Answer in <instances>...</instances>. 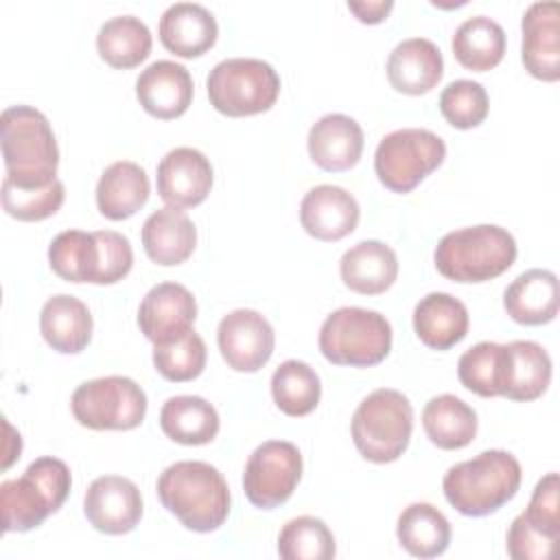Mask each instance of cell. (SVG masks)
Here are the masks:
<instances>
[{
	"label": "cell",
	"mask_w": 560,
	"mask_h": 560,
	"mask_svg": "<svg viewBox=\"0 0 560 560\" xmlns=\"http://www.w3.org/2000/svg\"><path fill=\"white\" fill-rule=\"evenodd\" d=\"M158 497L175 518L192 532L219 529L230 514V488L206 462H175L158 479Z\"/></svg>",
	"instance_id": "6da1fadb"
},
{
	"label": "cell",
	"mask_w": 560,
	"mask_h": 560,
	"mask_svg": "<svg viewBox=\"0 0 560 560\" xmlns=\"http://www.w3.org/2000/svg\"><path fill=\"white\" fill-rule=\"evenodd\" d=\"M2 158L11 184L44 188L57 179L59 147L48 118L31 105L7 107L0 116Z\"/></svg>",
	"instance_id": "7a4b0ae2"
},
{
	"label": "cell",
	"mask_w": 560,
	"mask_h": 560,
	"mask_svg": "<svg viewBox=\"0 0 560 560\" xmlns=\"http://www.w3.org/2000/svg\"><path fill=\"white\" fill-rule=\"evenodd\" d=\"M521 475V464L512 453L492 448L451 466L442 479V490L459 514L488 516L514 499Z\"/></svg>",
	"instance_id": "3957f363"
},
{
	"label": "cell",
	"mask_w": 560,
	"mask_h": 560,
	"mask_svg": "<svg viewBox=\"0 0 560 560\" xmlns=\"http://www.w3.org/2000/svg\"><path fill=\"white\" fill-rule=\"evenodd\" d=\"M48 262L68 282L114 284L131 271L133 249L129 238L114 230H66L52 238Z\"/></svg>",
	"instance_id": "277c9868"
},
{
	"label": "cell",
	"mask_w": 560,
	"mask_h": 560,
	"mask_svg": "<svg viewBox=\"0 0 560 560\" xmlns=\"http://www.w3.org/2000/svg\"><path fill=\"white\" fill-rule=\"evenodd\" d=\"M72 477L66 462L37 457L18 479L0 483L2 532H28L57 512L70 494Z\"/></svg>",
	"instance_id": "5b68a950"
},
{
	"label": "cell",
	"mask_w": 560,
	"mask_h": 560,
	"mask_svg": "<svg viewBox=\"0 0 560 560\" xmlns=\"http://www.w3.org/2000/svg\"><path fill=\"white\" fill-rule=\"evenodd\" d=\"M438 271L453 282H486L516 260V241L501 225H472L444 234L433 254Z\"/></svg>",
	"instance_id": "8992f818"
},
{
	"label": "cell",
	"mask_w": 560,
	"mask_h": 560,
	"mask_svg": "<svg viewBox=\"0 0 560 560\" xmlns=\"http://www.w3.org/2000/svg\"><path fill=\"white\" fill-rule=\"evenodd\" d=\"M350 429L357 451L368 462H396L411 440L413 407L398 389H374L354 409Z\"/></svg>",
	"instance_id": "52a82bcc"
},
{
	"label": "cell",
	"mask_w": 560,
	"mask_h": 560,
	"mask_svg": "<svg viewBox=\"0 0 560 560\" xmlns=\"http://www.w3.org/2000/svg\"><path fill=\"white\" fill-rule=\"evenodd\" d=\"M319 350L335 365L370 368L392 350V326L378 311L343 306L319 328Z\"/></svg>",
	"instance_id": "ba28073f"
},
{
	"label": "cell",
	"mask_w": 560,
	"mask_h": 560,
	"mask_svg": "<svg viewBox=\"0 0 560 560\" xmlns=\"http://www.w3.org/2000/svg\"><path fill=\"white\" fill-rule=\"evenodd\" d=\"M210 105L232 118L254 116L273 107L280 94V77L271 63L254 57L219 61L208 79Z\"/></svg>",
	"instance_id": "9c48e42d"
},
{
	"label": "cell",
	"mask_w": 560,
	"mask_h": 560,
	"mask_svg": "<svg viewBox=\"0 0 560 560\" xmlns=\"http://www.w3.org/2000/svg\"><path fill=\"white\" fill-rule=\"evenodd\" d=\"M446 158L444 140L420 127H405L387 133L374 153L378 182L392 192H411Z\"/></svg>",
	"instance_id": "30bf717a"
},
{
	"label": "cell",
	"mask_w": 560,
	"mask_h": 560,
	"mask_svg": "<svg viewBox=\"0 0 560 560\" xmlns=\"http://www.w3.org/2000/svg\"><path fill=\"white\" fill-rule=\"evenodd\" d=\"M72 416L94 431H129L147 416V394L129 376H101L81 383L70 400Z\"/></svg>",
	"instance_id": "8fae6325"
},
{
	"label": "cell",
	"mask_w": 560,
	"mask_h": 560,
	"mask_svg": "<svg viewBox=\"0 0 560 560\" xmlns=\"http://www.w3.org/2000/svg\"><path fill=\"white\" fill-rule=\"evenodd\" d=\"M302 479V455L295 444L269 440L254 448L245 464L243 490L252 505L273 510L287 503Z\"/></svg>",
	"instance_id": "7c38bea8"
},
{
	"label": "cell",
	"mask_w": 560,
	"mask_h": 560,
	"mask_svg": "<svg viewBox=\"0 0 560 560\" xmlns=\"http://www.w3.org/2000/svg\"><path fill=\"white\" fill-rule=\"evenodd\" d=\"M217 343L228 368L258 372L273 354L276 335L265 315L252 308H236L219 322Z\"/></svg>",
	"instance_id": "4fadbf2b"
},
{
	"label": "cell",
	"mask_w": 560,
	"mask_h": 560,
	"mask_svg": "<svg viewBox=\"0 0 560 560\" xmlns=\"http://www.w3.org/2000/svg\"><path fill=\"white\" fill-rule=\"evenodd\" d=\"M83 512L90 525L103 534H129L142 518V494L131 479L103 475L88 486Z\"/></svg>",
	"instance_id": "5bb4252c"
},
{
	"label": "cell",
	"mask_w": 560,
	"mask_h": 560,
	"mask_svg": "<svg viewBox=\"0 0 560 560\" xmlns=\"http://www.w3.org/2000/svg\"><path fill=\"white\" fill-rule=\"evenodd\" d=\"M197 319V302L179 282H160L147 291L138 308V326L155 346L186 335Z\"/></svg>",
	"instance_id": "9a60e30c"
},
{
	"label": "cell",
	"mask_w": 560,
	"mask_h": 560,
	"mask_svg": "<svg viewBox=\"0 0 560 560\" xmlns=\"http://www.w3.org/2000/svg\"><path fill=\"white\" fill-rule=\"evenodd\" d=\"M525 70L540 81L560 79V4L556 0L534 2L521 20Z\"/></svg>",
	"instance_id": "2e32d148"
},
{
	"label": "cell",
	"mask_w": 560,
	"mask_h": 560,
	"mask_svg": "<svg viewBox=\"0 0 560 560\" xmlns=\"http://www.w3.org/2000/svg\"><path fill=\"white\" fill-rule=\"evenodd\" d=\"M212 188V164L192 147L171 149L158 164V195L173 208L199 206Z\"/></svg>",
	"instance_id": "e0dca14e"
},
{
	"label": "cell",
	"mask_w": 560,
	"mask_h": 560,
	"mask_svg": "<svg viewBox=\"0 0 560 560\" xmlns=\"http://www.w3.org/2000/svg\"><path fill=\"white\" fill-rule=\"evenodd\" d=\"M192 77L175 61L158 59L136 79V96L142 109L160 120L182 116L192 103Z\"/></svg>",
	"instance_id": "ac0fdd59"
},
{
	"label": "cell",
	"mask_w": 560,
	"mask_h": 560,
	"mask_svg": "<svg viewBox=\"0 0 560 560\" xmlns=\"http://www.w3.org/2000/svg\"><path fill=\"white\" fill-rule=\"evenodd\" d=\"M359 217L357 199L332 184L311 188L300 203V223L317 241H339L352 234Z\"/></svg>",
	"instance_id": "d6986e66"
},
{
	"label": "cell",
	"mask_w": 560,
	"mask_h": 560,
	"mask_svg": "<svg viewBox=\"0 0 560 560\" xmlns=\"http://www.w3.org/2000/svg\"><path fill=\"white\" fill-rule=\"evenodd\" d=\"M385 70L394 90L420 96L440 83L444 74V59L431 39L409 37L394 46Z\"/></svg>",
	"instance_id": "ffe728a7"
},
{
	"label": "cell",
	"mask_w": 560,
	"mask_h": 560,
	"mask_svg": "<svg viewBox=\"0 0 560 560\" xmlns=\"http://www.w3.org/2000/svg\"><path fill=\"white\" fill-rule=\"evenodd\" d=\"M158 35L166 50L192 59L214 46L219 26L206 7L197 2H175L162 13Z\"/></svg>",
	"instance_id": "44dd1931"
},
{
	"label": "cell",
	"mask_w": 560,
	"mask_h": 560,
	"mask_svg": "<svg viewBox=\"0 0 560 560\" xmlns=\"http://www.w3.org/2000/svg\"><path fill=\"white\" fill-rule=\"evenodd\" d=\"M363 129L346 114H326L308 131L311 160L330 173L352 168L363 153Z\"/></svg>",
	"instance_id": "7402d4cb"
},
{
	"label": "cell",
	"mask_w": 560,
	"mask_h": 560,
	"mask_svg": "<svg viewBox=\"0 0 560 560\" xmlns=\"http://www.w3.org/2000/svg\"><path fill=\"white\" fill-rule=\"evenodd\" d=\"M339 273L350 291L378 295L394 284L398 276V258L383 241H361L343 252Z\"/></svg>",
	"instance_id": "603a6c76"
},
{
	"label": "cell",
	"mask_w": 560,
	"mask_h": 560,
	"mask_svg": "<svg viewBox=\"0 0 560 560\" xmlns=\"http://www.w3.org/2000/svg\"><path fill=\"white\" fill-rule=\"evenodd\" d=\"M508 315L523 326L549 324L558 315V278L549 269H529L512 280L503 293Z\"/></svg>",
	"instance_id": "cb8c5ba5"
},
{
	"label": "cell",
	"mask_w": 560,
	"mask_h": 560,
	"mask_svg": "<svg viewBox=\"0 0 560 560\" xmlns=\"http://www.w3.org/2000/svg\"><path fill=\"white\" fill-rule=\"evenodd\" d=\"M147 256L164 267L184 262L197 245V228L182 208L164 206L147 217L142 225Z\"/></svg>",
	"instance_id": "d4e9b609"
},
{
	"label": "cell",
	"mask_w": 560,
	"mask_h": 560,
	"mask_svg": "<svg viewBox=\"0 0 560 560\" xmlns=\"http://www.w3.org/2000/svg\"><path fill=\"white\" fill-rule=\"evenodd\" d=\"M468 311L462 300L451 293L433 291L413 308V330L431 350H448L468 332Z\"/></svg>",
	"instance_id": "484cf974"
},
{
	"label": "cell",
	"mask_w": 560,
	"mask_h": 560,
	"mask_svg": "<svg viewBox=\"0 0 560 560\" xmlns=\"http://www.w3.org/2000/svg\"><path fill=\"white\" fill-rule=\"evenodd\" d=\"M151 184L147 171L129 160L109 164L96 184V206L105 219L122 221L133 217L149 199Z\"/></svg>",
	"instance_id": "4316f807"
},
{
	"label": "cell",
	"mask_w": 560,
	"mask_h": 560,
	"mask_svg": "<svg viewBox=\"0 0 560 560\" xmlns=\"http://www.w3.org/2000/svg\"><path fill=\"white\" fill-rule=\"evenodd\" d=\"M90 308L74 295H52L39 313V330L46 343L61 354H79L92 339Z\"/></svg>",
	"instance_id": "83f0119b"
},
{
	"label": "cell",
	"mask_w": 560,
	"mask_h": 560,
	"mask_svg": "<svg viewBox=\"0 0 560 560\" xmlns=\"http://www.w3.org/2000/svg\"><path fill=\"white\" fill-rule=\"evenodd\" d=\"M508 346V368L503 396L516 402H529L542 396L551 383V359L547 350L527 339Z\"/></svg>",
	"instance_id": "f1b7e54d"
},
{
	"label": "cell",
	"mask_w": 560,
	"mask_h": 560,
	"mask_svg": "<svg viewBox=\"0 0 560 560\" xmlns=\"http://www.w3.org/2000/svg\"><path fill=\"white\" fill-rule=\"evenodd\" d=\"M160 427L177 444L201 446L217 438L219 413L201 396H173L160 409Z\"/></svg>",
	"instance_id": "f546056e"
},
{
	"label": "cell",
	"mask_w": 560,
	"mask_h": 560,
	"mask_svg": "<svg viewBox=\"0 0 560 560\" xmlns=\"http://www.w3.org/2000/svg\"><path fill=\"white\" fill-rule=\"evenodd\" d=\"M427 438L444 451L468 446L477 435V413L470 405L453 394L431 398L422 409Z\"/></svg>",
	"instance_id": "4dcf8cb0"
},
{
	"label": "cell",
	"mask_w": 560,
	"mask_h": 560,
	"mask_svg": "<svg viewBox=\"0 0 560 560\" xmlns=\"http://www.w3.org/2000/svg\"><path fill=\"white\" fill-rule=\"evenodd\" d=\"M451 48L464 68L486 72L494 68L505 55V31L492 18L475 15L455 28Z\"/></svg>",
	"instance_id": "1f68e13d"
},
{
	"label": "cell",
	"mask_w": 560,
	"mask_h": 560,
	"mask_svg": "<svg viewBox=\"0 0 560 560\" xmlns=\"http://www.w3.org/2000/svg\"><path fill=\"white\" fill-rule=\"evenodd\" d=\"M398 542L416 558H435L448 549L451 523L431 503L407 505L396 525Z\"/></svg>",
	"instance_id": "d6a6232c"
},
{
	"label": "cell",
	"mask_w": 560,
	"mask_h": 560,
	"mask_svg": "<svg viewBox=\"0 0 560 560\" xmlns=\"http://www.w3.org/2000/svg\"><path fill=\"white\" fill-rule=\"evenodd\" d=\"M153 37L149 26L136 15H116L101 24L96 48L112 68H136L151 52Z\"/></svg>",
	"instance_id": "836d02e7"
},
{
	"label": "cell",
	"mask_w": 560,
	"mask_h": 560,
	"mask_svg": "<svg viewBox=\"0 0 560 560\" xmlns=\"http://www.w3.org/2000/svg\"><path fill=\"white\" fill-rule=\"evenodd\" d=\"M271 396L282 413L302 418L317 407L322 398V383L308 363L289 359L271 374Z\"/></svg>",
	"instance_id": "e575fe53"
},
{
	"label": "cell",
	"mask_w": 560,
	"mask_h": 560,
	"mask_svg": "<svg viewBox=\"0 0 560 560\" xmlns=\"http://www.w3.org/2000/svg\"><path fill=\"white\" fill-rule=\"evenodd\" d=\"M505 368L508 346L494 341H479L459 357L457 376L462 385L477 396H503Z\"/></svg>",
	"instance_id": "d590c367"
},
{
	"label": "cell",
	"mask_w": 560,
	"mask_h": 560,
	"mask_svg": "<svg viewBox=\"0 0 560 560\" xmlns=\"http://www.w3.org/2000/svg\"><path fill=\"white\" fill-rule=\"evenodd\" d=\"M278 553L284 560H330L337 553L335 536L322 518L298 516L280 529Z\"/></svg>",
	"instance_id": "8d00e7d4"
},
{
	"label": "cell",
	"mask_w": 560,
	"mask_h": 560,
	"mask_svg": "<svg viewBox=\"0 0 560 560\" xmlns=\"http://www.w3.org/2000/svg\"><path fill=\"white\" fill-rule=\"evenodd\" d=\"M206 343L199 332L192 328L177 337L175 341L160 343L153 348V365L155 370L173 383H184L197 378L206 368Z\"/></svg>",
	"instance_id": "74e56055"
},
{
	"label": "cell",
	"mask_w": 560,
	"mask_h": 560,
	"mask_svg": "<svg viewBox=\"0 0 560 560\" xmlns=\"http://www.w3.org/2000/svg\"><path fill=\"white\" fill-rule=\"evenodd\" d=\"M488 92L481 83L470 79L451 81L440 94V112L444 120L457 129H470L488 116Z\"/></svg>",
	"instance_id": "f35d334b"
},
{
	"label": "cell",
	"mask_w": 560,
	"mask_h": 560,
	"mask_svg": "<svg viewBox=\"0 0 560 560\" xmlns=\"http://www.w3.org/2000/svg\"><path fill=\"white\" fill-rule=\"evenodd\" d=\"M66 199V188L59 179L44 188H20L2 179V208L18 221H42L52 217Z\"/></svg>",
	"instance_id": "ab89813d"
},
{
	"label": "cell",
	"mask_w": 560,
	"mask_h": 560,
	"mask_svg": "<svg viewBox=\"0 0 560 560\" xmlns=\"http://www.w3.org/2000/svg\"><path fill=\"white\" fill-rule=\"evenodd\" d=\"M558 542V536L529 523L523 512L512 521L508 529V553L512 560H547Z\"/></svg>",
	"instance_id": "60d3db41"
},
{
	"label": "cell",
	"mask_w": 560,
	"mask_h": 560,
	"mask_svg": "<svg viewBox=\"0 0 560 560\" xmlns=\"http://www.w3.org/2000/svg\"><path fill=\"white\" fill-rule=\"evenodd\" d=\"M558 490H560V479L558 472H547L534 488V494L529 499L527 510L523 512V516L542 527L545 532L560 536V499H558Z\"/></svg>",
	"instance_id": "b9f144b4"
},
{
	"label": "cell",
	"mask_w": 560,
	"mask_h": 560,
	"mask_svg": "<svg viewBox=\"0 0 560 560\" xmlns=\"http://www.w3.org/2000/svg\"><path fill=\"white\" fill-rule=\"evenodd\" d=\"M348 9L357 15L359 22L363 24H378L387 18V13L394 9V2L392 0H376V2H370V0H350L348 2Z\"/></svg>",
	"instance_id": "7bdbcfd3"
}]
</instances>
